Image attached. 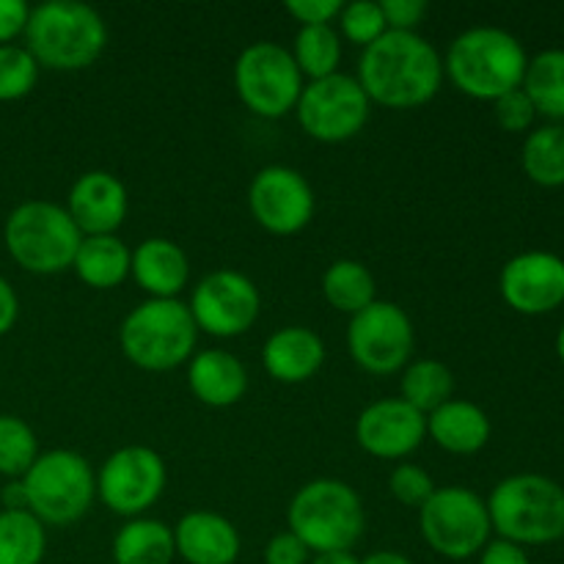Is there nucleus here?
Instances as JSON below:
<instances>
[{"instance_id": "nucleus-14", "label": "nucleus", "mask_w": 564, "mask_h": 564, "mask_svg": "<svg viewBox=\"0 0 564 564\" xmlns=\"http://www.w3.org/2000/svg\"><path fill=\"white\" fill-rule=\"evenodd\" d=\"M187 308L198 330L215 339H235L248 334L259 319L262 295L246 273L215 270L193 286Z\"/></svg>"}, {"instance_id": "nucleus-4", "label": "nucleus", "mask_w": 564, "mask_h": 564, "mask_svg": "<svg viewBox=\"0 0 564 564\" xmlns=\"http://www.w3.org/2000/svg\"><path fill=\"white\" fill-rule=\"evenodd\" d=\"M488 505L490 527L521 549L549 545L564 538V488L543 474H512L494 488Z\"/></svg>"}, {"instance_id": "nucleus-28", "label": "nucleus", "mask_w": 564, "mask_h": 564, "mask_svg": "<svg viewBox=\"0 0 564 564\" xmlns=\"http://www.w3.org/2000/svg\"><path fill=\"white\" fill-rule=\"evenodd\" d=\"M521 88L540 116L554 124L564 121V50H543L529 58Z\"/></svg>"}, {"instance_id": "nucleus-27", "label": "nucleus", "mask_w": 564, "mask_h": 564, "mask_svg": "<svg viewBox=\"0 0 564 564\" xmlns=\"http://www.w3.org/2000/svg\"><path fill=\"white\" fill-rule=\"evenodd\" d=\"M400 397L419 413L430 416L435 408L455 397V375L444 361L435 358H419L402 369Z\"/></svg>"}, {"instance_id": "nucleus-35", "label": "nucleus", "mask_w": 564, "mask_h": 564, "mask_svg": "<svg viewBox=\"0 0 564 564\" xmlns=\"http://www.w3.org/2000/svg\"><path fill=\"white\" fill-rule=\"evenodd\" d=\"M389 494L402 507H422L435 494V482L416 463H400L389 477Z\"/></svg>"}, {"instance_id": "nucleus-26", "label": "nucleus", "mask_w": 564, "mask_h": 564, "mask_svg": "<svg viewBox=\"0 0 564 564\" xmlns=\"http://www.w3.org/2000/svg\"><path fill=\"white\" fill-rule=\"evenodd\" d=\"M323 297L341 314H358L378 301L375 275L356 259H336L323 273Z\"/></svg>"}, {"instance_id": "nucleus-29", "label": "nucleus", "mask_w": 564, "mask_h": 564, "mask_svg": "<svg viewBox=\"0 0 564 564\" xmlns=\"http://www.w3.org/2000/svg\"><path fill=\"white\" fill-rule=\"evenodd\" d=\"M523 174L540 187L564 185V124H543L523 141Z\"/></svg>"}, {"instance_id": "nucleus-13", "label": "nucleus", "mask_w": 564, "mask_h": 564, "mask_svg": "<svg viewBox=\"0 0 564 564\" xmlns=\"http://www.w3.org/2000/svg\"><path fill=\"white\" fill-rule=\"evenodd\" d=\"M165 460L154 449L130 444L116 449L97 474V496L121 518H141L165 490Z\"/></svg>"}, {"instance_id": "nucleus-40", "label": "nucleus", "mask_w": 564, "mask_h": 564, "mask_svg": "<svg viewBox=\"0 0 564 564\" xmlns=\"http://www.w3.org/2000/svg\"><path fill=\"white\" fill-rule=\"evenodd\" d=\"M31 9L22 0H0V44H14L25 33Z\"/></svg>"}, {"instance_id": "nucleus-24", "label": "nucleus", "mask_w": 564, "mask_h": 564, "mask_svg": "<svg viewBox=\"0 0 564 564\" xmlns=\"http://www.w3.org/2000/svg\"><path fill=\"white\" fill-rule=\"evenodd\" d=\"M72 270L91 290H116L130 275L132 251L116 235L83 237Z\"/></svg>"}, {"instance_id": "nucleus-10", "label": "nucleus", "mask_w": 564, "mask_h": 564, "mask_svg": "<svg viewBox=\"0 0 564 564\" xmlns=\"http://www.w3.org/2000/svg\"><path fill=\"white\" fill-rule=\"evenodd\" d=\"M303 75L292 53L275 42H253L237 55L235 88L240 102L262 119H281L295 110L303 91Z\"/></svg>"}, {"instance_id": "nucleus-23", "label": "nucleus", "mask_w": 564, "mask_h": 564, "mask_svg": "<svg viewBox=\"0 0 564 564\" xmlns=\"http://www.w3.org/2000/svg\"><path fill=\"white\" fill-rule=\"evenodd\" d=\"M490 433L488 413L477 402L452 397L427 416V435L449 455H477L488 446Z\"/></svg>"}, {"instance_id": "nucleus-30", "label": "nucleus", "mask_w": 564, "mask_h": 564, "mask_svg": "<svg viewBox=\"0 0 564 564\" xmlns=\"http://www.w3.org/2000/svg\"><path fill=\"white\" fill-rule=\"evenodd\" d=\"M47 532L28 510H0V564H42Z\"/></svg>"}, {"instance_id": "nucleus-5", "label": "nucleus", "mask_w": 564, "mask_h": 564, "mask_svg": "<svg viewBox=\"0 0 564 564\" xmlns=\"http://www.w3.org/2000/svg\"><path fill=\"white\" fill-rule=\"evenodd\" d=\"M198 328L187 303L180 297L138 303L119 328V347L132 367L143 372H169L191 361L196 350Z\"/></svg>"}, {"instance_id": "nucleus-33", "label": "nucleus", "mask_w": 564, "mask_h": 564, "mask_svg": "<svg viewBox=\"0 0 564 564\" xmlns=\"http://www.w3.org/2000/svg\"><path fill=\"white\" fill-rule=\"evenodd\" d=\"M39 69L25 44H0V102L28 97L39 80Z\"/></svg>"}, {"instance_id": "nucleus-22", "label": "nucleus", "mask_w": 564, "mask_h": 564, "mask_svg": "<svg viewBox=\"0 0 564 564\" xmlns=\"http://www.w3.org/2000/svg\"><path fill=\"white\" fill-rule=\"evenodd\" d=\"M187 386L207 408H231L246 397L248 372L229 350H202L187 364Z\"/></svg>"}, {"instance_id": "nucleus-16", "label": "nucleus", "mask_w": 564, "mask_h": 564, "mask_svg": "<svg viewBox=\"0 0 564 564\" xmlns=\"http://www.w3.org/2000/svg\"><path fill=\"white\" fill-rule=\"evenodd\" d=\"M499 292L507 306L543 317L564 303V259L551 251H523L501 268Z\"/></svg>"}, {"instance_id": "nucleus-46", "label": "nucleus", "mask_w": 564, "mask_h": 564, "mask_svg": "<svg viewBox=\"0 0 564 564\" xmlns=\"http://www.w3.org/2000/svg\"><path fill=\"white\" fill-rule=\"evenodd\" d=\"M556 356H560V361L564 364V325L560 328V334H556Z\"/></svg>"}, {"instance_id": "nucleus-19", "label": "nucleus", "mask_w": 564, "mask_h": 564, "mask_svg": "<svg viewBox=\"0 0 564 564\" xmlns=\"http://www.w3.org/2000/svg\"><path fill=\"white\" fill-rule=\"evenodd\" d=\"M176 556L187 564H235L242 540L229 518L209 510H193L174 527Z\"/></svg>"}, {"instance_id": "nucleus-20", "label": "nucleus", "mask_w": 564, "mask_h": 564, "mask_svg": "<svg viewBox=\"0 0 564 564\" xmlns=\"http://www.w3.org/2000/svg\"><path fill=\"white\" fill-rule=\"evenodd\" d=\"M264 372L286 386L312 380L325 364V341L317 330L303 325H286L268 336L262 347Z\"/></svg>"}, {"instance_id": "nucleus-17", "label": "nucleus", "mask_w": 564, "mask_h": 564, "mask_svg": "<svg viewBox=\"0 0 564 564\" xmlns=\"http://www.w3.org/2000/svg\"><path fill=\"white\" fill-rule=\"evenodd\" d=\"M427 438V416L402 397L369 402L356 419V441L378 460H405Z\"/></svg>"}, {"instance_id": "nucleus-9", "label": "nucleus", "mask_w": 564, "mask_h": 564, "mask_svg": "<svg viewBox=\"0 0 564 564\" xmlns=\"http://www.w3.org/2000/svg\"><path fill=\"white\" fill-rule=\"evenodd\" d=\"M419 529L424 543L452 562L479 556L494 532L482 496L460 485L435 488V494L419 507Z\"/></svg>"}, {"instance_id": "nucleus-12", "label": "nucleus", "mask_w": 564, "mask_h": 564, "mask_svg": "<svg viewBox=\"0 0 564 564\" xmlns=\"http://www.w3.org/2000/svg\"><path fill=\"white\" fill-rule=\"evenodd\" d=\"M416 330L402 306L375 301L364 312L352 314L347 325V350L352 361L369 375H394L411 364Z\"/></svg>"}, {"instance_id": "nucleus-1", "label": "nucleus", "mask_w": 564, "mask_h": 564, "mask_svg": "<svg viewBox=\"0 0 564 564\" xmlns=\"http://www.w3.org/2000/svg\"><path fill=\"white\" fill-rule=\"evenodd\" d=\"M356 80L372 105L413 110L441 91L444 58L422 33L389 31L364 47Z\"/></svg>"}, {"instance_id": "nucleus-11", "label": "nucleus", "mask_w": 564, "mask_h": 564, "mask_svg": "<svg viewBox=\"0 0 564 564\" xmlns=\"http://www.w3.org/2000/svg\"><path fill=\"white\" fill-rule=\"evenodd\" d=\"M369 113L372 102L361 83L341 72L323 80H308L295 105L297 124L319 143L350 141L367 127Z\"/></svg>"}, {"instance_id": "nucleus-6", "label": "nucleus", "mask_w": 564, "mask_h": 564, "mask_svg": "<svg viewBox=\"0 0 564 564\" xmlns=\"http://www.w3.org/2000/svg\"><path fill=\"white\" fill-rule=\"evenodd\" d=\"M290 532L312 554L325 551H352L367 527L361 496L341 479H312L303 485L286 510Z\"/></svg>"}, {"instance_id": "nucleus-43", "label": "nucleus", "mask_w": 564, "mask_h": 564, "mask_svg": "<svg viewBox=\"0 0 564 564\" xmlns=\"http://www.w3.org/2000/svg\"><path fill=\"white\" fill-rule=\"evenodd\" d=\"M0 505H3V510H28V494L22 479H9V485H3Z\"/></svg>"}, {"instance_id": "nucleus-45", "label": "nucleus", "mask_w": 564, "mask_h": 564, "mask_svg": "<svg viewBox=\"0 0 564 564\" xmlns=\"http://www.w3.org/2000/svg\"><path fill=\"white\" fill-rule=\"evenodd\" d=\"M361 564H413L405 554L400 551H372L369 556H364Z\"/></svg>"}, {"instance_id": "nucleus-41", "label": "nucleus", "mask_w": 564, "mask_h": 564, "mask_svg": "<svg viewBox=\"0 0 564 564\" xmlns=\"http://www.w3.org/2000/svg\"><path fill=\"white\" fill-rule=\"evenodd\" d=\"M479 564H532L529 554L516 543L507 540H490L482 551H479Z\"/></svg>"}, {"instance_id": "nucleus-37", "label": "nucleus", "mask_w": 564, "mask_h": 564, "mask_svg": "<svg viewBox=\"0 0 564 564\" xmlns=\"http://www.w3.org/2000/svg\"><path fill=\"white\" fill-rule=\"evenodd\" d=\"M380 9H383L389 31L416 33V28L427 17L430 6L427 0H380Z\"/></svg>"}, {"instance_id": "nucleus-31", "label": "nucleus", "mask_w": 564, "mask_h": 564, "mask_svg": "<svg viewBox=\"0 0 564 564\" xmlns=\"http://www.w3.org/2000/svg\"><path fill=\"white\" fill-rule=\"evenodd\" d=\"M292 61L308 80H323L339 72L341 39L334 25H303L292 42Z\"/></svg>"}, {"instance_id": "nucleus-8", "label": "nucleus", "mask_w": 564, "mask_h": 564, "mask_svg": "<svg viewBox=\"0 0 564 564\" xmlns=\"http://www.w3.org/2000/svg\"><path fill=\"white\" fill-rule=\"evenodd\" d=\"M28 512L44 527H69L80 521L97 499V474L72 449H50L36 457L22 477Z\"/></svg>"}, {"instance_id": "nucleus-18", "label": "nucleus", "mask_w": 564, "mask_h": 564, "mask_svg": "<svg viewBox=\"0 0 564 564\" xmlns=\"http://www.w3.org/2000/svg\"><path fill=\"white\" fill-rule=\"evenodd\" d=\"M66 213L83 237L116 235L130 213V193L110 171H86L69 187Z\"/></svg>"}, {"instance_id": "nucleus-44", "label": "nucleus", "mask_w": 564, "mask_h": 564, "mask_svg": "<svg viewBox=\"0 0 564 564\" xmlns=\"http://www.w3.org/2000/svg\"><path fill=\"white\" fill-rule=\"evenodd\" d=\"M308 564H361L352 551H325V554H314Z\"/></svg>"}, {"instance_id": "nucleus-34", "label": "nucleus", "mask_w": 564, "mask_h": 564, "mask_svg": "<svg viewBox=\"0 0 564 564\" xmlns=\"http://www.w3.org/2000/svg\"><path fill=\"white\" fill-rule=\"evenodd\" d=\"M336 22H339L341 36H345L347 42L358 44V47H369V44L378 42L383 33H389L383 9H380V3H375V0L345 3Z\"/></svg>"}, {"instance_id": "nucleus-2", "label": "nucleus", "mask_w": 564, "mask_h": 564, "mask_svg": "<svg viewBox=\"0 0 564 564\" xmlns=\"http://www.w3.org/2000/svg\"><path fill=\"white\" fill-rule=\"evenodd\" d=\"M529 55L521 39L494 25L463 31L449 44L444 58V75L457 91L482 102H496L505 94L523 86Z\"/></svg>"}, {"instance_id": "nucleus-36", "label": "nucleus", "mask_w": 564, "mask_h": 564, "mask_svg": "<svg viewBox=\"0 0 564 564\" xmlns=\"http://www.w3.org/2000/svg\"><path fill=\"white\" fill-rule=\"evenodd\" d=\"M494 116H496V124H499L505 132H527L532 130L538 110H534L532 99L527 97V91H523V88H516V91L496 99Z\"/></svg>"}, {"instance_id": "nucleus-25", "label": "nucleus", "mask_w": 564, "mask_h": 564, "mask_svg": "<svg viewBox=\"0 0 564 564\" xmlns=\"http://www.w3.org/2000/svg\"><path fill=\"white\" fill-rule=\"evenodd\" d=\"M174 556V529L158 518H130L113 538L116 564H171Z\"/></svg>"}, {"instance_id": "nucleus-39", "label": "nucleus", "mask_w": 564, "mask_h": 564, "mask_svg": "<svg viewBox=\"0 0 564 564\" xmlns=\"http://www.w3.org/2000/svg\"><path fill=\"white\" fill-rule=\"evenodd\" d=\"M308 560H312V551L290 529L273 534L264 545V564H308Z\"/></svg>"}, {"instance_id": "nucleus-42", "label": "nucleus", "mask_w": 564, "mask_h": 564, "mask_svg": "<svg viewBox=\"0 0 564 564\" xmlns=\"http://www.w3.org/2000/svg\"><path fill=\"white\" fill-rule=\"evenodd\" d=\"M17 317H20V297H17L14 286L0 275V336L14 328Z\"/></svg>"}, {"instance_id": "nucleus-15", "label": "nucleus", "mask_w": 564, "mask_h": 564, "mask_svg": "<svg viewBox=\"0 0 564 564\" xmlns=\"http://www.w3.org/2000/svg\"><path fill=\"white\" fill-rule=\"evenodd\" d=\"M248 209L264 231L292 237L306 229L317 209L306 176L290 165H268L248 185Z\"/></svg>"}, {"instance_id": "nucleus-32", "label": "nucleus", "mask_w": 564, "mask_h": 564, "mask_svg": "<svg viewBox=\"0 0 564 564\" xmlns=\"http://www.w3.org/2000/svg\"><path fill=\"white\" fill-rule=\"evenodd\" d=\"M39 455L42 452H39L31 424L22 422L20 416L3 413L0 416V477L22 479Z\"/></svg>"}, {"instance_id": "nucleus-38", "label": "nucleus", "mask_w": 564, "mask_h": 564, "mask_svg": "<svg viewBox=\"0 0 564 564\" xmlns=\"http://www.w3.org/2000/svg\"><path fill=\"white\" fill-rule=\"evenodd\" d=\"M339 0H286L284 9L303 25H330L341 14Z\"/></svg>"}, {"instance_id": "nucleus-7", "label": "nucleus", "mask_w": 564, "mask_h": 564, "mask_svg": "<svg viewBox=\"0 0 564 564\" xmlns=\"http://www.w3.org/2000/svg\"><path fill=\"white\" fill-rule=\"evenodd\" d=\"M9 257L33 275H55L72 270L83 235L66 207L44 198L17 204L3 226Z\"/></svg>"}, {"instance_id": "nucleus-3", "label": "nucleus", "mask_w": 564, "mask_h": 564, "mask_svg": "<svg viewBox=\"0 0 564 564\" xmlns=\"http://www.w3.org/2000/svg\"><path fill=\"white\" fill-rule=\"evenodd\" d=\"M22 36L39 66L55 72H80L105 53L108 25L91 6L77 0H47L31 9Z\"/></svg>"}, {"instance_id": "nucleus-21", "label": "nucleus", "mask_w": 564, "mask_h": 564, "mask_svg": "<svg viewBox=\"0 0 564 564\" xmlns=\"http://www.w3.org/2000/svg\"><path fill=\"white\" fill-rule=\"evenodd\" d=\"M130 275L149 297L171 301L191 281V262L182 246L169 237H149L132 251Z\"/></svg>"}]
</instances>
